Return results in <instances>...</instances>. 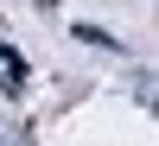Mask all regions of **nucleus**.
I'll list each match as a JSON object with an SVG mask.
<instances>
[{
    "label": "nucleus",
    "instance_id": "f257e3e1",
    "mask_svg": "<svg viewBox=\"0 0 159 146\" xmlns=\"http://www.w3.org/2000/svg\"><path fill=\"white\" fill-rule=\"evenodd\" d=\"M0 83H7V95H19V89H25V57L7 45V38H0Z\"/></svg>",
    "mask_w": 159,
    "mask_h": 146
},
{
    "label": "nucleus",
    "instance_id": "f03ea898",
    "mask_svg": "<svg viewBox=\"0 0 159 146\" xmlns=\"http://www.w3.org/2000/svg\"><path fill=\"white\" fill-rule=\"evenodd\" d=\"M70 32L83 38V45H96V51H121V38H115V32H102V25H83V19H76Z\"/></svg>",
    "mask_w": 159,
    "mask_h": 146
}]
</instances>
